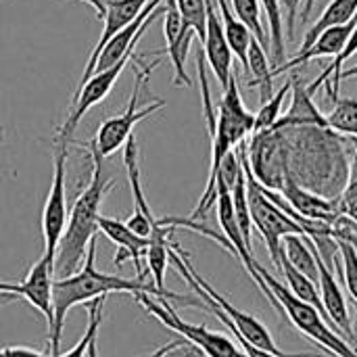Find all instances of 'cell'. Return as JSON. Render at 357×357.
Returning a JSON list of instances; mask_svg holds the SVG:
<instances>
[{
    "instance_id": "12",
    "label": "cell",
    "mask_w": 357,
    "mask_h": 357,
    "mask_svg": "<svg viewBox=\"0 0 357 357\" xmlns=\"http://www.w3.org/2000/svg\"><path fill=\"white\" fill-rule=\"evenodd\" d=\"M123 165L128 172V182H130L132 199H134V215L126 222V226L134 234L149 238L157 224V218L153 215L151 205L144 197V188H142V180H140V163H138V142H136L134 134L123 144Z\"/></svg>"
},
{
    "instance_id": "2",
    "label": "cell",
    "mask_w": 357,
    "mask_h": 357,
    "mask_svg": "<svg viewBox=\"0 0 357 357\" xmlns=\"http://www.w3.org/2000/svg\"><path fill=\"white\" fill-rule=\"evenodd\" d=\"M109 293H130V295H138V293H146L159 299H172V301H180L184 305L190 307H203L205 303L201 299H192L188 295H178L172 291H159L153 282H144L142 278H123L119 274H107L96 270V238L88 245L86 251V259L82 264V270H77L73 276L67 278H56L52 280V310H54V322L52 328L48 331V347L52 351V356H59L61 349V337H63V326H65V318L69 314L71 307L79 305V303H90L92 299L105 297Z\"/></svg>"
},
{
    "instance_id": "17",
    "label": "cell",
    "mask_w": 357,
    "mask_h": 357,
    "mask_svg": "<svg viewBox=\"0 0 357 357\" xmlns=\"http://www.w3.org/2000/svg\"><path fill=\"white\" fill-rule=\"evenodd\" d=\"M318 268H320V276H318V287H320V297L326 310V318L331 324H337L343 331V337L347 341H356V331L349 318V307L345 301V295L341 291V284L335 278V272L328 270L322 259L318 257Z\"/></svg>"
},
{
    "instance_id": "20",
    "label": "cell",
    "mask_w": 357,
    "mask_h": 357,
    "mask_svg": "<svg viewBox=\"0 0 357 357\" xmlns=\"http://www.w3.org/2000/svg\"><path fill=\"white\" fill-rule=\"evenodd\" d=\"M282 255L291 261L293 268H297L303 276L314 280L318 284L320 268H318V251L310 236L291 234L282 238Z\"/></svg>"
},
{
    "instance_id": "6",
    "label": "cell",
    "mask_w": 357,
    "mask_h": 357,
    "mask_svg": "<svg viewBox=\"0 0 357 357\" xmlns=\"http://www.w3.org/2000/svg\"><path fill=\"white\" fill-rule=\"evenodd\" d=\"M236 155L243 163L245 169V178H247V205H249V215L253 222V228L261 234L268 253L272 257V264L276 266V270L280 272V259H282V238L291 236V234H299L305 236L303 228L291 218L287 215L280 207H276L261 190V184L255 180L249 161H247V140H243L236 146Z\"/></svg>"
},
{
    "instance_id": "30",
    "label": "cell",
    "mask_w": 357,
    "mask_h": 357,
    "mask_svg": "<svg viewBox=\"0 0 357 357\" xmlns=\"http://www.w3.org/2000/svg\"><path fill=\"white\" fill-rule=\"evenodd\" d=\"M107 301V295L105 297H98V299H92L90 301V307H88V326L84 331V337L79 339V343L69 349L67 354H59L56 357H88V347H90V341L96 339L98 335V328H100V322H102V305Z\"/></svg>"
},
{
    "instance_id": "7",
    "label": "cell",
    "mask_w": 357,
    "mask_h": 357,
    "mask_svg": "<svg viewBox=\"0 0 357 357\" xmlns=\"http://www.w3.org/2000/svg\"><path fill=\"white\" fill-rule=\"evenodd\" d=\"M132 63L136 65V77H134V90H132V96H130V102H128L126 111L121 115H115V117H109L107 121H102L96 136L92 138V142H94V146H96V151L100 153L102 159L111 157L117 149H121L128 142V138L134 134V128H136L138 121L151 117L153 113H157V111H161L165 107V100L157 98L155 102L138 109L140 90H142V86L146 84V79L151 77V73L155 71V67L161 61H155V63L149 65V63H144L142 56L134 54Z\"/></svg>"
},
{
    "instance_id": "24",
    "label": "cell",
    "mask_w": 357,
    "mask_h": 357,
    "mask_svg": "<svg viewBox=\"0 0 357 357\" xmlns=\"http://www.w3.org/2000/svg\"><path fill=\"white\" fill-rule=\"evenodd\" d=\"M280 274L287 278V284H289L287 289L293 293V297H297L299 301L316 307L326 318V310H324V303H322V297H320V287L314 280H310L307 276H303L297 268H293L291 261L284 255L280 259Z\"/></svg>"
},
{
    "instance_id": "4",
    "label": "cell",
    "mask_w": 357,
    "mask_h": 357,
    "mask_svg": "<svg viewBox=\"0 0 357 357\" xmlns=\"http://www.w3.org/2000/svg\"><path fill=\"white\" fill-rule=\"evenodd\" d=\"M169 261L178 268V272H180V276L188 282V287L195 291V295L205 303V310L207 312H211L222 324H230L243 339H247L251 345H255V347H259V349H264V351H270V354H274V356L278 357H324L322 354H307V351H303V354H289V351H282L278 345H276V341H274V337L270 335V331L257 320V318H253L251 314H247V312H243V310H238L236 305H232L222 293H218L197 270H195V266H192V261H190V255L178 245V243H174L172 241V245H169Z\"/></svg>"
},
{
    "instance_id": "11",
    "label": "cell",
    "mask_w": 357,
    "mask_h": 357,
    "mask_svg": "<svg viewBox=\"0 0 357 357\" xmlns=\"http://www.w3.org/2000/svg\"><path fill=\"white\" fill-rule=\"evenodd\" d=\"M165 23H163V36L167 42V48L157 54H167L174 67V84L176 86H192L190 75L186 73V59L190 52V44L195 38V31L182 23V17L178 13L176 0H165Z\"/></svg>"
},
{
    "instance_id": "38",
    "label": "cell",
    "mask_w": 357,
    "mask_h": 357,
    "mask_svg": "<svg viewBox=\"0 0 357 357\" xmlns=\"http://www.w3.org/2000/svg\"><path fill=\"white\" fill-rule=\"evenodd\" d=\"M351 146H354V167L357 174V138H351Z\"/></svg>"
},
{
    "instance_id": "13",
    "label": "cell",
    "mask_w": 357,
    "mask_h": 357,
    "mask_svg": "<svg viewBox=\"0 0 357 357\" xmlns=\"http://www.w3.org/2000/svg\"><path fill=\"white\" fill-rule=\"evenodd\" d=\"M205 4H207V29H205L203 54H205V61L209 63L213 75L218 77V82L224 90L230 82L232 71H234V67H232L234 54L228 46L224 25H222V17H220V8H218L215 0H205Z\"/></svg>"
},
{
    "instance_id": "1",
    "label": "cell",
    "mask_w": 357,
    "mask_h": 357,
    "mask_svg": "<svg viewBox=\"0 0 357 357\" xmlns=\"http://www.w3.org/2000/svg\"><path fill=\"white\" fill-rule=\"evenodd\" d=\"M280 134L284 178L318 197L337 201L351 180L347 140L331 128H274Z\"/></svg>"
},
{
    "instance_id": "18",
    "label": "cell",
    "mask_w": 357,
    "mask_h": 357,
    "mask_svg": "<svg viewBox=\"0 0 357 357\" xmlns=\"http://www.w3.org/2000/svg\"><path fill=\"white\" fill-rule=\"evenodd\" d=\"M280 195L287 199V203L291 205V209L305 218V220H314V222H326L333 224L341 213H339V199L331 201L324 197H318L293 182H284Z\"/></svg>"
},
{
    "instance_id": "10",
    "label": "cell",
    "mask_w": 357,
    "mask_h": 357,
    "mask_svg": "<svg viewBox=\"0 0 357 357\" xmlns=\"http://www.w3.org/2000/svg\"><path fill=\"white\" fill-rule=\"evenodd\" d=\"M52 274H54V255L42 253V257L29 268L25 280L21 282H0V297H23L33 310H38L48 324V331L54 322L52 310Z\"/></svg>"
},
{
    "instance_id": "9",
    "label": "cell",
    "mask_w": 357,
    "mask_h": 357,
    "mask_svg": "<svg viewBox=\"0 0 357 357\" xmlns=\"http://www.w3.org/2000/svg\"><path fill=\"white\" fill-rule=\"evenodd\" d=\"M69 142L63 138H54V172L50 190L44 203L42 211V236H44V253L56 255L59 241L67 226V190H65V174H67V155H69Z\"/></svg>"
},
{
    "instance_id": "40",
    "label": "cell",
    "mask_w": 357,
    "mask_h": 357,
    "mask_svg": "<svg viewBox=\"0 0 357 357\" xmlns=\"http://www.w3.org/2000/svg\"><path fill=\"white\" fill-rule=\"evenodd\" d=\"M351 305H354V307H356V312H357V305H356V303H354V301H351Z\"/></svg>"
},
{
    "instance_id": "34",
    "label": "cell",
    "mask_w": 357,
    "mask_h": 357,
    "mask_svg": "<svg viewBox=\"0 0 357 357\" xmlns=\"http://www.w3.org/2000/svg\"><path fill=\"white\" fill-rule=\"evenodd\" d=\"M299 4H301V0H280V8H284L282 21L287 19V29H289L291 38H293V31H295V17H297V10H299ZM312 6H314V0H307L305 8H303V19H307V15L312 13Z\"/></svg>"
},
{
    "instance_id": "23",
    "label": "cell",
    "mask_w": 357,
    "mask_h": 357,
    "mask_svg": "<svg viewBox=\"0 0 357 357\" xmlns=\"http://www.w3.org/2000/svg\"><path fill=\"white\" fill-rule=\"evenodd\" d=\"M357 52V25L356 29H354V33H351V38H349V42H347V46L343 48V52L328 65V67H324V71L307 86V90H310V94L314 96L322 86H324V90H326V96L335 102L337 98H339V86H341V73H343V63L345 61H349L354 54Z\"/></svg>"
},
{
    "instance_id": "21",
    "label": "cell",
    "mask_w": 357,
    "mask_h": 357,
    "mask_svg": "<svg viewBox=\"0 0 357 357\" xmlns=\"http://www.w3.org/2000/svg\"><path fill=\"white\" fill-rule=\"evenodd\" d=\"M247 71L251 73L249 88H259V102H268L274 96V75H272V61L261 44L253 38L247 54Z\"/></svg>"
},
{
    "instance_id": "36",
    "label": "cell",
    "mask_w": 357,
    "mask_h": 357,
    "mask_svg": "<svg viewBox=\"0 0 357 357\" xmlns=\"http://www.w3.org/2000/svg\"><path fill=\"white\" fill-rule=\"evenodd\" d=\"M82 2L90 4V6L94 8V13H96L98 19L105 17V13H107V2H109V0H82Z\"/></svg>"
},
{
    "instance_id": "35",
    "label": "cell",
    "mask_w": 357,
    "mask_h": 357,
    "mask_svg": "<svg viewBox=\"0 0 357 357\" xmlns=\"http://www.w3.org/2000/svg\"><path fill=\"white\" fill-rule=\"evenodd\" d=\"M0 357H54L48 354H38L33 349H25V347H4L0 349Z\"/></svg>"
},
{
    "instance_id": "31",
    "label": "cell",
    "mask_w": 357,
    "mask_h": 357,
    "mask_svg": "<svg viewBox=\"0 0 357 357\" xmlns=\"http://www.w3.org/2000/svg\"><path fill=\"white\" fill-rule=\"evenodd\" d=\"M178 13L182 17V23L195 31L199 42H205V29H207V4L205 0H176Z\"/></svg>"
},
{
    "instance_id": "27",
    "label": "cell",
    "mask_w": 357,
    "mask_h": 357,
    "mask_svg": "<svg viewBox=\"0 0 357 357\" xmlns=\"http://www.w3.org/2000/svg\"><path fill=\"white\" fill-rule=\"evenodd\" d=\"M232 8H234L236 19L247 25V29L253 33V38L261 44V48L266 52H270V33L261 21L259 0H232Z\"/></svg>"
},
{
    "instance_id": "29",
    "label": "cell",
    "mask_w": 357,
    "mask_h": 357,
    "mask_svg": "<svg viewBox=\"0 0 357 357\" xmlns=\"http://www.w3.org/2000/svg\"><path fill=\"white\" fill-rule=\"evenodd\" d=\"M291 88H293V77H289L276 92H274V96L268 100V102H264L261 107H259V111H257V115H255V123H253V134L255 132H264V130H272L274 126H276V121L280 119V109H282V102H284V98H287V94L291 92Z\"/></svg>"
},
{
    "instance_id": "8",
    "label": "cell",
    "mask_w": 357,
    "mask_h": 357,
    "mask_svg": "<svg viewBox=\"0 0 357 357\" xmlns=\"http://www.w3.org/2000/svg\"><path fill=\"white\" fill-rule=\"evenodd\" d=\"M134 299L151 316L161 320L163 326H167L169 331L180 335L188 345L197 347L199 354H203L205 357H247L238 345L232 343L230 337H226L222 333H213L203 324L184 322L167 299H159V297H153V295H146V293H138Z\"/></svg>"
},
{
    "instance_id": "16",
    "label": "cell",
    "mask_w": 357,
    "mask_h": 357,
    "mask_svg": "<svg viewBox=\"0 0 357 357\" xmlns=\"http://www.w3.org/2000/svg\"><path fill=\"white\" fill-rule=\"evenodd\" d=\"M98 232H102L113 245H117V255H115L113 264L117 268H121L126 259H132V264L136 268V278L144 280L146 274H144V268H142V259L146 255V249H149L151 241L144 238V236L134 234L126 226V222H117V220H111V218H105V215L98 218Z\"/></svg>"
},
{
    "instance_id": "19",
    "label": "cell",
    "mask_w": 357,
    "mask_h": 357,
    "mask_svg": "<svg viewBox=\"0 0 357 357\" xmlns=\"http://www.w3.org/2000/svg\"><path fill=\"white\" fill-rule=\"evenodd\" d=\"M293 102L291 109L287 113L280 115V119L276 121L274 128H293V126H320V128H328V119L326 115H322V111L316 107L307 84L301 75L293 73Z\"/></svg>"
},
{
    "instance_id": "22",
    "label": "cell",
    "mask_w": 357,
    "mask_h": 357,
    "mask_svg": "<svg viewBox=\"0 0 357 357\" xmlns=\"http://www.w3.org/2000/svg\"><path fill=\"white\" fill-rule=\"evenodd\" d=\"M215 4L220 8V17H222V25H224L228 46H230L232 54L238 56V61L243 63V67L247 71V54H249V46L253 42V33L247 29V25L243 21L236 19L228 0H215Z\"/></svg>"
},
{
    "instance_id": "25",
    "label": "cell",
    "mask_w": 357,
    "mask_h": 357,
    "mask_svg": "<svg viewBox=\"0 0 357 357\" xmlns=\"http://www.w3.org/2000/svg\"><path fill=\"white\" fill-rule=\"evenodd\" d=\"M357 13V0H333L324 13L320 15V19L305 31V38H303V44L299 50H305L316 38L320 31H324L326 27H333V25H343L347 21H351Z\"/></svg>"
},
{
    "instance_id": "37",
    "label": "cell",
    "mask_w": 357,
    "mask_h": 357,
    "mask_svg": "<svg viewBox=\"0 0 357 357\" xmlns=\"http://www.w3.org/2000/svg\"><path fill=\"white\" fill-rule=\"evenodd\" d=\"M349 77H357V65L349 67V69H345V71L341 73V82H343V79H349Z\"/></svg>"
},
{
    "instance_id": "5",
    "label": "cell",
    "mask_w": 357,
    "mask_h": 357,
    "mask_svg": "<svg viewBox=\"0 0 357 357\" xmlns=\"http://www.w3.org/2000/svg\"><path fill=\"white\" fill-rule=\"evenodd\" d=\"M257 272L264 278L270 293L278 299L282 314H284V320L293 322V326L303 337L312 339V343L320 345L324 351H331L333 357H357V349H354L347 343V339L343 335H337L333 331V324L316 307L293 297V293L284 284H280L261 264H257Z\"/></svg>"
},
{
    "instance_id": "26",
    "label": "cell",
    "mask_w": 357,
    "mask_h": 357,
    "mask_svg": "<svg viewBox=\"0 0 357 357\" xmlns=\"http://www.w3.org/2000/svg\"><path fill=\"white\" fill-rule=\"evenodd\" d=\"M266 8V17L270 23V59L274 63V67H280L287 59V48H284V31H282V8H280V0H259Z\"/></svg>"
},
{
    "instance_id": "32",
    "label": "cell",
    "mask_w": 357,
    "mask_h": 357,
    "mask_svg": "<svg viewBox=\"0 0 357 357\" xmlns=\"http://www.w3.org/2000/svg\"><path fill=\"white\" fill-rule=\"evenodd\" d=\"M337 243H339L341 257L335 264V270L341 274V278H345V287L351 295V301L357 305V251L349 243H343V241H337Z\"/></svg>"
},
{
    "instance_id": "28",
    "label": "cell",
    "mask_w": 357,
    "mask_h": 357,
    "mask_svg": "<svg viewBox=\"0 0 357 357\" xmlns=\"http://www.w3.org/2000/svg\"><path fill=\"white\" fill-rule=\"evenodd\" d=\"M328 128L341 136L357 138V98H337L331 115H326Z\"/></svg>"
},
{
    "instance_id": "39",
    "label": "cell",
    "mask_w": 357,
    "mask_h": 357,
    "mask_svg": "<svg viewBox=\"0 0 357 357\" xmlns=\"http://www.w3.org/2000/svg\"><path fill=\"white\" fill-rule=\"evenodd\" d=\"M2 142H4V128L0 126V144H2Z\"/></svg>"
},
{
    "instance_id": "14",
    "label": "cell",
    "mask_w": 357,
    "mask_h": 357,
    "mask_svg": "<svg viewBox=\"0 0 357 357\" xmlns=\"http://www.w3.org/2000/svg\"><path fill=\"white\" fill-rule=\"evenodd\" d=\"M356 25L357 13L351 21H347V23H343V25L326 27L324 31L318 33V38H316L305 50H299L297 56H293L291 61L282 63L280 67H272V75L276 77V75H280V73H284V71H291V69H295V67H301V65H305V63H310V61H314V59H322V56H335V59H337V56L343 52V48L347 46V42H349V38H351Z\"/></svg>"
},
{
    "instance_id": "15",
    "label": "cell",
    "mask_w": 357,
    "mask_h": 357,
    "mask_svg": "<svg viewBox=\"0 0 357 357\" xmlns=\"http://www.w3.org/2000/svg\"><path fill=\"white\" fill-rule=\"evenodd\" d=\"M149 2H151V0H109V2H107V13H105V17H102V19H105L102 36H100V40L96 42V46H94L92 52H90V59H88V63H86V69H84V73H82V79H79L75 92H77V90L90 79V75L94 73L98 54L102 52V48L107 46V42H109L115 33H119L121 29H126V27L140 15V10H142Z\"/></svg>"
},
{
    "instance_id": "33",
    "label": "cell",
    "mask_w": 357,
    "mask_h": 357,
    "mask_svg": "<svg viewBox=\"0 0 357 357\" xmlns=\"http://www.w3.org/2000/svg\"><path fill=\"white\" fill-rule=\"evenodd\" d=\"M339 213L357 224V174L354 161H351V180L343 190V195L339 197Z\"/></svg>"
},
{
    "instance_id": "3",
    "label": "cell",
    "mask_w": 357,
    "mask_h": 357,
    "mask_svg": "<svg viewBox=\"0 0 357 357\" xmlns=\"http://www.w3.org/2000/svg\"><path fill=\"white\" fill-rule=\"evenodd\" d=\"M88 151L92 157V176L84 192L77 197L73 203V209L69 213L65 232L59 241L56 255H54V274L59 278L73 276L84 259L88 245L96 238L98 234V218H100V207L107 199V195L113 188V178L105 176L102 169V157L96 151L94 142H88Z\"/></svg>"
}]
</instances>
